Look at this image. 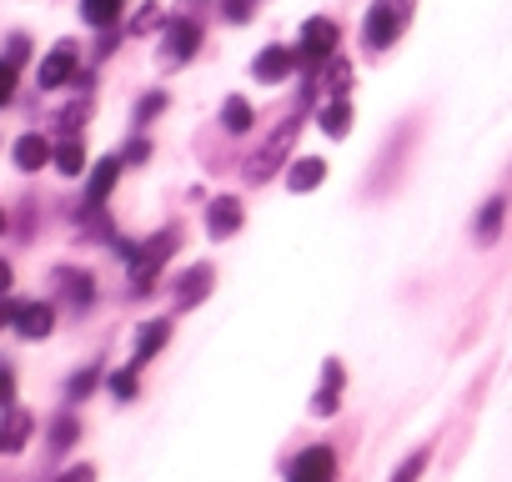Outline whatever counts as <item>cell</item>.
<instances>
[{"label":"cell","mask_w":512,"mask_h":482,"mask_svg":"<svg viewBox=\"0 0 512 482\" xmlns=\"http://www.w3.org/2000/svg\"><path fill=\"white\" fill-rule=\"evenodd\" d=\"M51 327H56V312H51V302H21V307H16V332H21L26 342H41V337H51Z\"/></svg>","instance_id":"9c48e42d"},{"label":"cell","mask_w":512,"mask_h":482,"mask_svg":"<svg viewBox=\"0 0 512 482\" xmlns=\"http://www.w3.org/2000/svg\"><path fill=\"white\" fill-rule=\"evenodd\" d=\"M0 236H6V211H0Z\"/></svg>","instance_id":"74e56055"},{"label":"cell","mask_w":512,"mask_h":482,"mask_svg":"<svg viewBox=\"0 0 512 482\" xmlns=\"http://www.w3.org/2000/svg\"><path fill=\"white\" fill-rule=\"evenodd\" d=\"M342 382H347V372H342V362L332 357L327 372H322V387L312 392V412H317V417H337V407H342Z\"/></svg>","instance_id":"30bf717a"},{"label":"cell","mask_w":512,"mask_h":482,"mask_svg":"<svg viewBox=\"0 0 512 482\" xmlns=\"http://www.w3.org/2000/svg\"><path fill=\"white\" fill-rule=\"evenodd\" d=\"M292 66H297V56H292L287 46H267V51H256L251 76L262 81V86H277V81H287V76H292Z\"/></svg>","instance_id":"ba28073f"},{"label":"cell","mask_w":512,"mask_h":482,"mask_svg":"<svg viewBox=\"0 0 512 482\" xmlns=\"http://www.w3.org/2000/svg\"><path fill=\"white\" fill-rule=\"evenodd\" d=\"M116 181H121V156H106V161H96V171H91V181H86V196H91V206H101V201L116 191Z\"/></svg>","instance_id":"9a60e30c"},{"label":"cell","mask_w":512,"mask_h":482,"mask_svg":"<svg viewBox=\"0 0 512 482\" xmlns=\"http://www.w3.org/2000/svg\"><path fill=\"white\" fill-rule=\"evenodd\" d=\"M156 21H161V11H156V6H146V11H141V16H136V31H151V26H156Z\"/></svg>","instance_id":"e575fe53"},{"label":"cell","mask_w":512,"mask_h":482,"mask_svg":"<svg viewBox=\"0 0 512 482\" xmlns=\"http://www.w3.org/2000/svg\"><path fill=\"white\" fill-rule=\"evenodd\" d=\"M121 11H126V0H81V21L86 26H116L121 21Z\"/></svg>","instance_id":"d6986e66"},{"label":"cell","mask_w":512,"mask_h":482,"mask_svg":"<svg viewBox=\"0 0 512 482\" xmlns=\"http://www.w3.org/2000/svg\"><path fill=\"white\" fill-rule=\"evenodd\" d=\"M206 292H211V267H191L176 282V307H196V302H206Z\"/></svg>","instance_id":"e0dca14e"},{"label":"cell","mask_w":512,"mask_h":482,"mask_svg":"<svg viewBox=\"0 0 512 482\" xmlns=\"http://www.w3.org/2000/svg\"><path fill=\"white\" fill-rule=\"evenodd\" d=\"M56 482H96V467H91V462H81V467H66Z\"/></svg>","instance_id":"1f68e13d"},{"label":"cell","mask_w":512,"mask_h":482,"mask_svg":"<svg viewBox=\"0 0 512 482\" xmlns=\"http://www.w3.org/2000/svg\"><path fill=\"white\" fill-rule=\"evenodd\" d=\"M16 96V66L11 61H0V106H6Z\"/></svg>","instance_id":"4dcf8cb0"},{"label":"cell","mask_w":512,"mask_h":482,"mask_svg":"<svg viewBox=\"0 0 512 482\" xmlns=\"http://www.w3.org/2000/svg\"><path fill=\"white\" fill-rule=\"evenodd\" d=\"M397 31H402V11H397V0H377V6L367 11V26H362L367 46H372V51H387V46L397 41Z\"/></svg>","instance_id":"5b68a950"},{"label":"cell","mask_w":512,"mask_h":482,"mask_svg":"<svg viewBox=\"0 0 512 482\" xmlns=\"http://www.w3.org/2000/svg\"><path fill=\"white\" fill-rule=\"evenodd\" d=\"M76 437H81V422H76L71 412L51 422V447H56V452H66V447H76Z\"/></svg>","instance_id":"cb8c5ba5"},{"label":"cell","mask_w":512,"mask_h":482,"mask_svg":"<svg viewBox=\"0 0 512 482\" xmlns=\"http://www.w3.org/2000/svg\"><path fill=\"white\" fill-rule=\"evenodd\" d=\"M26 437H31V417H26V412H11L6 427H0V452H21Z\"/></svg>","instance_id":"44dd1931"},{"label":"cell","mask_w":512,"mask_h":482,"mask_svg":"<svg viewBox=\"0 0 512 482\" xmlns=\"http://www.w3.org/2000/svg\"><path fill=\"white\" fill-rule=\"evenodd\" d=\"M11 156H16V166H21V171H41L46 161H56V151H51V141H46V136H36V131H26V136H16V146H11Z\"/></svg>","instance_id":"7c38bea8"},{"label":"cell","mask_w":512,"mask_h":482,"mask_svg":"<svg viewBox=\"0 0 512 482\" xmlns=\"http://www.w3.org/2000/svg\"><path fill=\"white\" fill-rule=\"evenodd\" d=\"M221 126H226L231 136H241V131H251V101H241V96H231V101L221 106Z\"/></svg>","instance_id":"7402d4cb"},{"label":"cell","mask_w":512,"mask_h":482,"mask_svg":"<svg viewBox=\"0 0 512 482\" xmlns=\"http://www.w3.org/2000/svg\"><path fill=\"white\" fill-rule=\"evenodd\" d=\"M166 342H171V322H146V327H141V337H136V357H131V367H146Z\"/></svg>","instance_id":"2e32d148"},{"label":"cell","mask_w":512,"mask_h":482,"mask_svg":"<svg viewBox=\"0 0 512 482\" xmlns=\"http://www.w3.org/2000/svg\"><path fill=\"white\" fill-rule=\"evenodd\" d=\"M427 462H432V447L422 442V447H412L397 467H392V477L387 482H422V472H427Z\"/></svg>","instance_id":"ffe728a7"},{"label":"cell","mask_w":512,"mask_h":482,"mask_svg":"<svg viewBox=\"0 0 512 482\" xmlns=\"http://www.w3.org/2000/svg\"><path fill=\"white\" fill-rule=\"evenodd\" d=\"M11 277H16V272H11V262H6V257H0V297H6V292H11Z\"/></svg>","instance_id":"d590c367"},{"label":"cell","mask_w":512,"mask_h":482,"mask_svg":"<svg viewBox=\"0 0 512 482\" xmlns=\"http://www.w3.org/2000/svg\"><path fill=\"white\" fill-rule=\"evenodd\" d=\"M136 372H141V367H126V372L111 377V397H116V402H131V397H136Z\"/></svg>","instance_id":"484cf974"},{"label":"cell","mask_w":512,"mask_h":482,"mask_svg":"<svg viewBox=\"0 0 512 482\" xmlns=\"http://www.w3.org/2000/svg\"><path fill=\"white\" fill-rule=\"evenodd\" d=\"M176 252V231H161V236H151L141 252H131V292H151V282H156V272L166 267V257Z\"/></svg>","instance_id":"7a4b0ae2"},{"label":"cell","mask_w":512,"mask_h":482,"mask_svg":"<svg viewBox=\"0 0 512 482\" xmlns=\"http://www.w3.org/2000/svg\"><path fill=\"white\" fill-rule=\"evenodd\" d=\"M297 131H302V121H297V116H292V121H282V131H277V136H272L262 151H256V156H251V166H246V181H267V176L282 166V156L292 151Z\"/></svg>","instance_id":"277c9868"},{"label":"cell","mask_w":512,"mask_h":482,"mask_svg":"<svg viewBox=\"0 0 512 482\" xmlns=\"http://www.w3.org/2000/svg\"><path fill=\"white\" fill-rule=\"evenodd\" d=\"M26 56H31V46H26V36H16V41H11V51H6V61H11V66H21Z\"/></svg>","instance_id":"836d02e7"},{"label":"cell","mask_w":512,"mask_h":482,"mask_svg":"<svg viewBox=\"0 0 512 482\" xmlns=\"http://www.w3.org/2000/svg\"><path fill=\"white\" fill-rule=\"evenodd\" d=\"M287 482H337V452H332L327 442L302 447V452L287 462Z\"/></svg>","instance_id":"3957f363"},{"label":"cell","mask_w":512,"mask_h":482,"mask_svg":"<svg viewBox=\"0 0 512 482\" xmlns=\"http://www.w3.org/2000/svg\"><path fill=\"white\" fill-rule=\"evenodd\" d=\"M502 216H507V196H492L482 201V211L472 216V236H477V247H492L497 231H502Z\"/></svg>","instance_id":"4fadbf2b"},{"label":"cell","mask_w":512,"mask_h":482,"mask_svg":"<svg viewBox=\"0 0 512 482\" xmlns=\"http://www.w3.org/2000/svg\"><path fill=\"white\" fill-rule=\"evenodd\" d=\"M16 402V382H11V372L0 367V407H11Z\"/></svg>","instance_id":"d6a6232c"},{"label":"cell","mask_w":512,"mask_h":482,"mask_svg":"<svg viewBox=\"0 0 512 482\" xmlns=\"http://www.w3.org/2000/svg\"><path fill=\"white\" fill-rule=\"evenodd\" d=\"M327 181V161L322 156H302V161H292V171H287V191H317Z\"/></svg>","instance_id":"5bb4252c"},{"label":"cell","mask_w":512,"mask_h":482,"mask_svg":"<svg viewBox=\"0 0 512 482\" xmlns=\"http://www.w3.org/2000/svg\"><path fill=\"white\" fill-rule=\"evenodd\" d=\"M337 21L332 16H312L307 26H302V66H307V76H317L327 61H332V51H337Z\"/></svg>","instance_id":"6da1fadb"},{"label":"cell","mask_w":512,"mask_h":482,"mask_svg":"<svg viewBox=\"0 0 512 482\" xmlns=\"http://www.w3.org/2000/svg\"><path fill=\"white\" fill-rule=\"evenodd\" d=\"M6 322H16V307H11V302H0V327H6Z\"/></svg>","instance_id":"8d00e7d4"},{"label":"cell","mask_w":512,"mask_h":482,"mask_svg":"<svg viewBox=\"0 0 512 482\" xmlns=\"http://www.w3.org/2000/svg\"><path fill=\"white\" fill-rule=\"evenodd\" d=\"M56 171H61V176H81V171H86V146H81V141L56 146Z\"/></svg>","instance_id":"603a6c76"},{"label":"cell","mask_w":512,"mask_h":482,"mask_svg":"<svg viewBox=\"0 0 512 482\" xmlns=\"http://www.w3.org/2000/svg\"><path fill=\"white\" fill-rule=\"evenodd\" d=\"M241 221H246V211H241V201H236V196H216V201L206 206V231H211V241L236 236V231H241Z\"/></svg>","instance_id":"52a82bcc"},{"label":"cell","mask_w":512,"mask_h":482,"mask_svg":"<svg viewBox=\"0 0 512 482\" xmlns=\"http://www.w3.org/2000/svg\"><path fill=\"white\" fill-rule=\"evenodd\" d=\"M36 81H41L46 91H61V86H71V81H76V46H71V41H66V46H56V51L41 61Z\"/></svg>","instance_id":"8992f818"},{"label":"cell","mask_w":512,"mask_h":482,"mask_svg":"<svg viewBox=\"0 0 512 482\" xmlns=\"http://www.w3.org/2000/svg\"><path fill=\"white\" fill-rule=\"evenodd\" d=\"M317 121H322V131H327L332 141H342V136L352 131V101H347V96H337V101H327Z\"/></svg>","instance_id":"ac0fdd59"},{"label":"cell","mask_w":512,"mask_h":482,"mask_svg":"<svg viewBox=\"0 0 512 482\" xmlns=\"http://www.w3.org/2000/svg\"><path fill=\"white\" fill-rule=\"evenodd\" d=\"M327 86H332L337 96H347V86H352V66H347V61H332V66H327Z\"/></svg>","instance_id":"4316f807"},{"label":"cell","mask_w":512,"mask_h":482,"mask_svg":"<svg viewBox=\"0 0 512 482\" xmlns=\"http://www.w3.org/2000/svg\"><path fill=\"white\" fill-rule=\"evenodd\" d=\"M161 111H166V96H161V91H151V96H141V106H136V121L146 126V121H151V116H161Z\"/></svg>","instance_id":"f1b7e54d"},{"label":"cell","mask_w":512,"mask_h":482,"mask_svg":"<svg viewBox=\"0 0 512 482\" xmlns=\"http://www.w3.org/2000/svg\"><path fill=\"white\" fill-rule=\"evenodd\" d=\"M96 382H101V372H96V367H86L81 377H71V387H66V397H71V402H81V397H86V392H91Z\"/></svg>","instance_id":"83f0119b"},{"label":"cell","mask_w":512,"mask_h":482,"mask_svg":"<svg viewBox=\"0 0 512 482\" xmlns=\"http://www.w3.org/2000/svg\"><path fill=\"white\" fill-rule=\"evenodd\" d=\"M196 46H201V26H196V21H171V26H166V61H171V66L191 61Z\"/></svg>","instance_id":"8fae6325"},{"label":"cell","mask_w":512,"mask_h":482,"mask_svg":"<svg viewBox=\"0 0 512 482\" xmlns=\"http://www.w3.org/2000/svg\"><path fill=\"white\" fill-rule=\"evenodd\" d=\"M251 16H256V11H251V0H226V21H231V26H246Z\"/></svg>","instance_id":"f546056e"},{"label":"cell","mask_w":512,"mask_h":482,"mask_svg":"<svg viewBox=\"0 0 512 482\" xmlns=\"http://www.w3.org/2000/svg\"><path fill=\"white\" fill-rule=\"evenodd\" d=\"M61 282H66V297H71L76 307H86V302H91V277H86V272H66Z\"/></svg>","instance_id":"d4e9b609"}]
</instances>
